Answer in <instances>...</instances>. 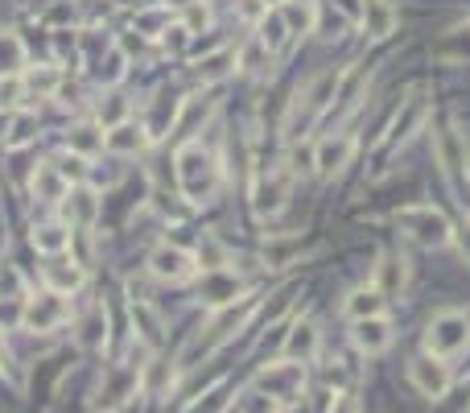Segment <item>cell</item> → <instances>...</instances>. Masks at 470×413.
<instances>
[{"label": "cell", "instance_id": "cell-24", "mask_svg": "<svg viewBox=\"0 0 470 413\" xmlns=\"http://www.w3.org/2000/svg\"><path fill=\"white\" fill-rule=\"evenodd\" d=\"M434 58L437 63H470V25L450 29V34L434 45Z\"/></svg>", "mask_w": 470, "mask_h": 413}, {"label": "cell", "instance_id": "cell-26", "mask_svg": "<svg viewBox=\"0 0 470 413\" xmlns=\"http://www.w3.org/2000/svg\"><path fill=\"white\" fill-rule=\"evenodd\" d=\"M343 310H346V318H351V323H359V318H372V315H384V294L375 286L372 289H355V294L343 302Z\"/></svg>", "mask_w": 470, "mask_h": 413}, {"label": "cell", "instance_id": "cell-6", "mask_svg": "<svg viewBox=\"0 0 470 413\" xmlns=\"http://www.w3.org/2000/svg\"><path fill=\"white\" fill-rule=\"evenodd\" d=\"M408 380L417 385L421 397H445L450 393V364H445L442 356H434V351H425V356H417L413 364H408Z\"/></svg>", "mask_w": 470, "mask_h": 413}, {"label": "cell", "instance_id": "cell-29", "mask_svg": "<svg viewBox=\"0 0 470 413\" xmlns=\"http://www.w3.org/2000/svg\"><path fill=\"white\" fill-rule=\"evenodd\" d=\"M71 236H75V232H66L63 224H42V227H34V248H42V252H50V257H58V252L71 248Z\"/></svg>", "mask_w": 470, "mask_h": 413}, {"label": "cell", "instance_id": "cell-17", "mask_svg": "<svg viewBox=\"0 0 470 413\" xmlns=\"http://www.w3.org/2000/svg\"><path fill=\"white\" fill-rule=\"evenodd\" d=\"M79 348L87 351H104L107 348V310L104 306H87L79 318Z\"/></svg>", "mask_w": 470, "mask_h": 413}, {"label": "cell", "instance_id": "cell-8", "mask_svg": "<svg viewBox=\"0 0 470 413\" xmlns=\"http://www.w3.org/2000/svg\"><path fill=\"white\" fill-rule=\"evenodd\" d=\"M434 153H437V166L450 182H458L466 174V136L458 133L454 125H442V133L434 136Z\"/></svg>", "mask_w": 470, "mask_h": 413}, {"label": "cell", "instance_id": "cell-2", "mask_svg": "<svg viewBox=\"0 0 470 413\" xmlns=\"http://www.w3.org/2000/svg\"><path fill=\"white\" fill-rule=\"evenodd\" d=\"M396 224L405 227V236L413 244H421V248H445V244H454L450 219H445L442 211H434V206H405L396 216Z\"/></svg>", "mask_w": 470, "mask_h": 413}, {"label": "cell", "instance_id": "cell-7", "mask_svg": "<svg viewBox=\"0 0 470 413\" xmlns=\"http://www.w3.org/2000/svg\"><path fill=\"white\" fill-rule=\"evenodd\" d=\"M149 269H153V277H161V281H190L198 273V261L186 248H178V244H161L149 257Z\"/></svg>", "mask_w": 470, "mask_h": 413}, {"label": "cell", "instance_id": "cell-28", "mask_svg": "<svg viewBox=\"0 0 470 413\" xmlns=\"http://www.w3.org/2000/svg\"><path fill=\"white\" fill-rule=\"evenodd\" d=\"M302 257V240H293V236H281V240H268L265 244V265L268 269H285Z\"/></svg>", "mask_w": 470, "mask_h": 413}, {"label": "cell", "instance_id": "cell-16", "mask_svg": "<svg viewBox=\"0 0 470 413\" xmlns=\"http://www.w3.org/2000/svg\"><path fill=\"white\" fill-rule=\"evenodd\" d=\"M318 327H314L310 323V318H302V323H293L289 327V335H285V356H289V359H302V364H305V359H314V356H318Z\"/></svg>", "mask_w": 470, "mask_h": 413}, {"label": "cell", "instance_id": "cell-32", "mask_svg": "<svg viewBox=\"0 0 470 413\" xmlns=\"http://www.w3.org/2000/svg\"><path fill=\"white\" fill-rule=\"evenodd\" d=\"M240 66L244 71H273V50H268L265 42H252V45H244L240 50Z\"/></svg>", "mask_w": 470, "mask_h": 413}, {"label": "cell", "instance_id": "cell-4", "mask_svg": "<svg viewBox=\"0 0 470 413\" xmlns=\"http://www.w3.org/2000/svg\"><path fill=\"white\" fill-rule=\"evenodd\" d=\"M268 397H276L281 405L297 401V397L305 393V364L302 359H285V364H268L265 372H260V385Z\"/></svg>", "mask_w": 470, "mask_h": 413}, {"label": "cell", "instance_id": "cell-36", "mask_svg": "<svg viewBox=\"0 0 470 413\" xmlns=\"http://www.w3.org/2000/svg\"><path fill=\"white\" fill-rule=\"evenodd\" d=\"M169 29V13L165 9H149V13H136V34H149L161 37Z\"/></svg>", "mask_w": 470, "mask_h": 413}, {"label": "cell", "instance_id": "cell-20", "mask_svg": "<svg viewBox=\"0 0 470 413\" xmlns=\"http://www.w3.org/2000/svg\"><path fill=\"white\" fill-rule=\"evenodd\" d=\"M211 112H215V99H203V96L182 99L178 125H174V133H178V136H195V128L206 125V120H211Z\"/></svg>", "mask_w": 470, "mask_h": 413}, {"label": "cell", "instance_id": "cell-47", "mask_svg": "<svg viewBox=\"0 0 470 413\" xmlns=\"http://www.w3.org/2000/svg\"><path fill=\"white\" fill-rule=\"evenodd\" d=\"M9 133V112H5V116H0V136Z\"/></svg>", "mask_w": 470, "mask_h": 413}, {"label": "cell", "instance_id": "cell-34", "mask_svg": "<svg viewBox=\"0 0 470 413\" xmlns=\"http://www.w3.org/2000/svg\"><path fill=\"white\" fill-rule=\"evenodd\" d=\"M240 413H281V401L268 397L265 388H248V393L240 397Z\"/></svg>", "mask_w": 470, "mask_h": 413}, {"label": "cell", "instance_id": "cell-42", "mask_svg": "<svg viewBox=\"0 0 470 413\" xmlns=\"http://www.w3.org/2000/svg\"><path fill=\"white\" fill-rule=\"evenodd\" d=\"M161 42H165V50H186L190 29L186 25H174V29H165V34H161Z\"/></svg>", "mask_w": 470, "mask_h": 413}, {"label": "cell", "instance_id": "cell-9", "mask_svg": "<svg viewBox=\"0 0 470 413\" xmlns=\"http://www.w3.org/2000/svg\"><path fill=\"white\" fill-rule=\"evenodd\" d=\"M71 318V310H66V302H63V294H42V297H29L25 302V318L21 323L29 327V331H54L58 323H66Z\"/></svg>", "mask_w": 470, "mask_h": 413}, {"label": "cell", "instance_id": "cell-10", "mask_svg": "<svg viewBox=\"0 0 470 413\" xmlns=\"http://www.w3.org/2000/svg\"><path fill=\"white\" fill-rule=\"evenodd\" d=\"M289 198V174L285 170H268L256 178L252 186V206H256V216H276Z\"/></svg>", "mask_w": 470, "mask_h": 413}, {"label": "cell", "instance_id": "cell-27", "mask_svg": "<svg viewBox=\"0 0 470 413\" xmlns=\"http://www.w3.org/2000/svg\"><path fill=\"white\" fill-rule=\"evenodd\" d=\"M25 66V45L17 34H0V79H13V75Z\"/></svg>", "mask_w": 470, "mask_h": 413}, {"label": "cell", "instance_id": "cell-25", "mask_svg": "<svg viewBox=\"0 0 470 413\" xmlns=\"http://www.w3.org/2000/svg\"><path fill=\"white\" fill-rule=\"evenodd\" d=\"M203 294H206V302L211 306H231L235 302V294H240V281L231 277V273H223V269H206Z\"/></svg>", "mask_w": 470, "mask_h": 413}, {"label": "cell", "instance_id": "cell-40", "mask_svg": "<svg viewBox=\"0 0 470 413\" xmlns=\"http://www.w3.org/2000/svg\"><path fill=\"white\" fill-rule=\"evenodd\" d=\"M165 380H174V368H169L165 359H153V368H149V388H153V393H161V388H165Z\"/></svg>", "mask_w": 470, "mask_h": 413}, {"label": "cell", "instance_id": "cell-12", "mask_svg": "<svg viewBox=\"0 0 470 413\" xmlns=\"http://www.w3.org/2000/svg\"><path fill=\"white\" fill-rule=\"evenodd\" d=\"M405 286H408V261L400 252H384L380 265H375V289L384 297H392V294H405Z\"/></svg>", "mask_w": 470, "mask_h": 413}, {"label": "cell", "instance_id": "cell-19", "mask_svg": "<svg viewBox=\"0 0 470 413\" xmlns=\"http://www.w3.org/2000/svg\"><path fill=\"white\" fill-rule=\"evenodd\" d=\"M133 393H136V368H115V372H107L99 405H104V409H115V405H125Z\"/></svg>", "mask_w": 470, "mask_h": 413}, {"label": "cell", "instance_id": "cell-14", "mask_svg": "<svg viewBox=\"0 0 470 413\" xmlns=\"http://www.w3.org/2000/svg\"><path fill=\"white\" fill-rule=\"evenodd\" d=\"M359 25H364V34L372 37V42H384V37L396 29V9H392L388 0H364V17H359Z\"/></svg>", "mask_w": 470, "mask_h": 413}, {"label": "cell", "instance_id": "cell-46", "mask_svg": "<svg viewBox=\"0 0 470 413\" xmlns=\"http://www.w3.org/2000/svg\"><path fill=\"white\" fill-rule=\"evenodd\" d=\"M335 5H338V9H343L351 21H359V17H364V0H335Z\"/></svg>", "mask_w": 470, "mask_h": 413}, {"label": "cell", "instance_id": "cell-3", "mask_svg": "<svg viewBox=\"0 0 470 413\" xmlns=\"http://www.w3.org/2000/svg\"><path fill=\"white\" fill-rule=\"evenodd\" d=\"M470 343V318L462 315V310H442V315H434V323H429L425 331V351H434V356H454V351H462Z\"/></svg>", "mask_w": 470, "mask_h": 413}, {"label": "cell", "instance_id": "cell-45", "mask_svg": "<svg viewBox=\"0 0 470 413\" xmlns=\"http://www.w3.org/2000/svg\"><path fill=\"white\" fill-rule=\"evenodd\" d=\"M330 413H359L355 397H351V393H338V397H335V405H330Z\"/></svg>", "mask_w": 470, "mask_h": 413}, {"label": "cell", "instance_id": "cell-30", "mask_svg": "<svg viewBox=\"0 0 470 413\" xmlns=\"http://www.w3.org/2000/svg\"><path fill=\"white\" fill-rule=\"evenodd\" d=\"M359 96H364V71H351L338 79V91H335V116H343V112H351L359 104Z\"/></svg>", "mask_w": 470, "mask_h": 413}, {"label": "cell", "instance_id": "cell-21", "mask_svg": "<svg viewBox=\"0 0 470 413\" xmlns=\"http://www.w3.org/2000/svg\"><path fill=\"white\" fill-rule=\"evenodd\" d=\"M95 216H99V198L91 195L87 186L66 190V219H71L75 227H91L95 224Z\"/></svg>", "mask_w": 470, "mask_h": 413}, {"label": "cell", "instance_id": "cell-33", "mask_svg": "<svg viewBox=\"0 0 470 413\" xmlns=\"http://www.w3.org/2000/svg\"><path fill=\"white\" fill-rule=\"evenodd\" d=\"M421 120H425V104H421V99H413V104L405 108V116H396L392 136H396V141H408V136H413V128H417Z\"/></svg>", "mask_w": 470, "mask_h": 413}, {"label": "cell", "instance_id": "cell-23", "mask_svg": "<svg viewBox=\"0 0 470 413\" xmlns=\"http://www.w3.org/2000/svg\"><path fill=\"white\" fill-rule=\"evenodd\" d=\"M281 21L289 29V37H305L314 29V21H318V9H314L310 0H285Z\"/></svg>", "mask_w": 470, "mask_h": 413}, {"label": "cell", "instance_id": "cell-11", "mask_svg": "<svg viewBox=\"0 0 470 413\" xmlns=\"http://www.w3.org/2000/svg\"><path fill=\"white\" fill-rule=\"evenodd\" d=\"M351 153H355V136H346V133H335V136H326V141H318V153H314V170H318V178L343 174V166L351 162Z\"/></svg>", "mask_w": 470, "mask_h": 413}, {"label": "cell", "instance_id": "cell-13", "mask_svg": "<svg viewBox=\"0 0 470 413\" xmlns=\"http://www.w3.org/2000/svg\"><path fill=\"white\" fill-rule=\"evenodd\" d=\"M351 335H355V348H359V351H367V356H380V351L392 343V323H388L384 315L359 318Z\"/></svg>", "mask_w": 470, "mask_h": 413}, {"label": "cell", "instance_id": "cell-48", "mask_svg": "<svg viewBox=\"0 0 470 413\" xmlns=\"http://www.w3.org/2000/svg\"><path fill=\"white\" fill-rule=\"evenodd\" d=\"M0 364H5V331H0Z\"/></svg>", "mask_w": 470, "mask_h": 413}, {"label": "cell", "instance_id": "cell-43", "mask_svg": "<svg viewBox=\"0 0 470 413\" xmlns=\"http://www.w3.org/2000/svg\"><path fill=\"white\" fill-rule=\"evenodd\" d=\"M206 21H211V13H206L203 5H190V9H186V29H190V34L206 29Z\"/></svg>", "mask_w": 470, "mask_h": 413}, {"label": "cell", "instance_id": "cell-18", "mask_svg": "<svg viewBox=\"0 0 470 413\" xmlns=\"http://www.w3.org/2000/svg\"><path fill=\"white\" fill-rule=\"evenodd\" d=\"M104 145L112 153H141L145 145H149V133H145V125H133V120H120V125H112L107 128V136H104Z\"/></svg>", "mask_w": 470, "mask_h": 413}, {"label": "cell", "instance_id": "cell-31", "mask_svg": "<svg viewBox=\"0 0 470 413\" xmlns=\"http://www.w3.org/2000/svg\"><path fill=\"white\" fill-rule=\"evenodd\" d=\"M99 149H104V133H99L95 125H79L71 133V153H79V157H95Z\"/></svg>", "mask_w": 470, "mask_h": 413}, {"label": "cell", "instance_id": "cell-1", "mask_svg": "<svg viewBox=\"0 0 470 413\" xmlns=\"http://www.w3.org/2000/svg\"><path fill=\"white\" fill-rule=\"evenodd\" d=\"M178 186L186 203H211L219 195V166L211 153H203L198 145H186L178 153Z\"/></svg>", "mask_w": 470, "mask_h": 413}, {"label": "cell", "instance_id": "cell-22", "mask_svg": "<svg viewBox=\"0 0 470 413\" xmlns=\"http://www.w3.org/2000/svg\"><path fill=\"white\" fill-rule=\"evenodd\" d=\"M66 190H71V182L58 174V166H54V162L37 166V174H34V195L42 198V203H58V198H66Z\"/></svg>", "mask_w": 470, "mask_h": 413}, {"label": "cell", "instance_id": "cell-15", "mask_svg": "<svg viewBox=\"0 0 470 413\" xmlns=\"http://www.w3.org/2000/svg\"><path fill=\"white\" fill-rule=\"evenodd\" d=\"M87 281V273H83L79 261H66L63 252H58V261L45 265V286L54 289V294H75V289Z\"/></svg>", "mask_w": 470, "mask_h": 413}, {"label": "cell", "instance_id": "cell-37", "mask_svg": "<svg viewBox=\"0 0 470 413\" xmlns=\"http://www.w3.org/2000/svg\"><path fill=\"white\" fill-rule=\"evenodd\" d=\"M54 166H58V174H63V178H75V182L87 174V157H79V153H66V157H58Z\"/></svg>", "mask_w": 470, "mask_h": 413}, {"label": "cell", "instance_id": "cell-44", "mask_svg": "<svg viewBox=\"0 0 470 413\" xmlns=\"http://www.w3.org/2000/svg\"><path fill=\"white\" fill-rule=\"evenodd\" d=\"M17 96H21V83H17V75H13L9 83H0V112L13 108V104H17Z\"/></svg>", "mask_w": 470, "mask_h": 413}, {"label": "cell", "instance_id": "cell-5", "mask_svg": "<svg viewBox=\"0 0 470 413\" xmlns=\"http://www.w3.org/2000/svg\"><path fill=\"white\" fill-rule=\"evenodd\" d=\"M252 310H256V302H252V297H244L240 306H235V302H231V306H223L219 315L211 318V327H206V335L195 343V348H190V356H186V359L206 356V351H215L223 339H231V335H235V331H240V327H244V318H248Z\"/></svg>", "mask_w": 470, "mask_h": 413}, {"label": "cell", "instance_id": "cell-49", "mask_svg": "<svg viewBox=\"0 0 470 413\" xmlns=\"http://www.w3.org/2000/svg\"><path fill=\"white\" fill-rule=\"evenodd\" d=\"M265 5H285V0H265Z\"/></svg>", "mask_w": 470, "mask_h": 413}, {"label": "cell", "instance_id": "cell-39", "mask_svg": "<svg viewBox=\"0 0 470 413\" xmlns=\"http://www.w3.org/2000/svg\"><path fill=\"white\" fill-rule=\"evenodd\" d=\"M227 63H231V55H215V58H206V63L198 66V75H203L206 83H211V79H223V75H227Z\"/></svg>", "mask_w": 470, "mask_h": 413}, {"label": "cell", "instance_id": "cell-35", "mask_svg": "<svg viewBox=\"0 0 470 413\" xmlns=\"http://www.w3.org/2000/svg\"><path fill=\"white\" fill-rule=\"evenodd\" d=\"M58 79H63V75L54 71V66H34V71L25 75V87L37 91V96H50V91L58 87Z\"/></svg>", "mask_w": 470, "mask_h": 413}, {"label": "cell", "instance_id": "cell-41", "mask_svg": "<svg viewBox=\"0 0 470 413\" xmlns=\"http://www.w3.org/2000/svg\"><path fill=\"white\" fill-rule=\"evenodd\" d=\"M240 17L252 21V25H260V21L268 17V5L265 0H240Z\"/></svg>", "mask_w": 470, "mask_h": 413}, {"label": "cell", "instance_id": "cell-38", "mask_svg": "<svg viewBox=\"0 0 470 413\" xmlns=\"http://www.w3.org/2000/svg\"><path fill=\"white\" fill-rule=\"evenodd\" d=\"M128 112L125 96H107V104H99V120H107V125H120Z\"/></svg>", "mask_w": 470, "mask_h": 413}]
</instances>
